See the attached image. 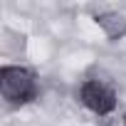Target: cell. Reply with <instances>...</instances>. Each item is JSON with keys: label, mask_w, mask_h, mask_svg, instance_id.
I'll return each instance as SVG.
<instances>
[{"label": "cell", "mask_w": 126, "mask_h": 126, "mask_svg": "<svg viewBox=\"0 0 126 126\" xmlns=\"http://www.w3.org/2000/svg\"><path fill=\"white\" fill-rule=\"evenodd\" d=\"M0 89L3 96L13 104H25L35 96V77L22 67H3L0 69Z\"/></svg>", "instance_id": "1"}, {"label": "cell", "mask_w": 126, "mask_h": 126, "mask_svg": "<svg viewBox=\"0 0 126 126\" xmlns=\"http://www.w3.org/2000/svg\"><path fill=\"white\" fill-rule=\"evenodd\" d=\"M96 22L104 27V32L109 35V37H121L124 32H126V20L121 17V15H116V13H104V15H96Z\"/></svg>", "instance_id": "3"}, {"label": "cell", "mask_w": 126, "mask_h": 126, "mask_svg": "<svg viewBox=\"0 0 126 126\" xmlns=\"http://www.w3.org/2000/svg\"><path fill=\"white\" fill-rule=\"evenodd\" d=\"M82 101L94 114H109L116 106V94L109 87H104L101 82H87L82 87Z\"/></svg>", "instance_id": "2"}]
</instances>
